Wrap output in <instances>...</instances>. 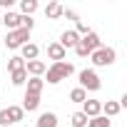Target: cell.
<instances>
[{"mask_svg":"<svg viewBox=\"0 0 127 127\" xmlns=\"http://www.w3.org/2000/svg\"><path fill=\"white\" fill-rule=\"evenodd\" d=\"M90 60H92V65H97V67H107V65H112V62L117 60V52L112 47H97L90 55Z\"/></svg>","mask_w":127,"mask_h":127,"instance_id":"cell-3","label":"cell"},{"mask_svg":"<svg viewBox=\"0 0 127 127\" xmlns=\"http://www.w3.org/2000/svg\"><path fill=\"white\" fill-rule=\"evenodd\" d=\"M97 47H102V42H100V37L95 35V32H90V35H85V37H80V42L75 45V52L80 55V57H90Z\"/></svg>","mask_w":127,"mask_h":127,"instance_id":"cell-2","label":"cell"},{"mask_svg":"<svg viewBox=\"0 0 127 127\" xmlns=\"http://www.w3.org/2000/svg\"><path fill=\"white\" fill-rule=\"evenodd\" d=\"M45 70H47V65H45L42 60H30V62H25V72L32 75V77H40Z\"/></svg>","mask_w":127,"mask_h":127,"instance_id":"cell-8","label":"cell"},{"mask_svg":"<svg viewBox=\"0 0 127 127\" xmlns=\"http://www.w3.org/2000/svg\"><path fill=\"white\" fill-rule=\"evenodd\" d=\"M77 42H80V35H77L75 30H65V32L60 35V45L65 47V50H67V47H72V50H75V45H77Z\"/></svg>","mask_w":127,"mask_h":127,"instance_id":"cell-9","label":"cell"},{"mask_svg":"<svg viewBox=\"0 0 127 127\" xmlns=\"http://www.w3.org/2000/svg\"><path fill=\"white\" fill-rule=\"evenodd\" d=\"M28 40H30V30H25V28H18V30H10V32H8V37H5V45H8L10 50H18V47H23Z\"/></svg>","mask_w":127,"mask_h":127,"instance_id":"cell-4","label":"cell"},{"mask_svg":"<svg viewBox=\"0 0 127 127\" xmlns=\"http://www.w3.org/2000/svg\"><path fill=\"white\" fill-rule=\"evenodd\" d=\"M87 127H110V120H107L105 115H97V117L87 120Z\"/></svg>","mask_w":127,"mask_h":127,"instance_id":"cell-20","label":"cell"},{"mask_svg":"<svg viewBox=\"0 0 127 127\" xmlns=\"http://www.w3.org/2000/svg\"><path fill=\"white\" fill-rule=\"evenodd\" d=\"M23 112H35L37 107H40V97H35V95H25V100H23Z\"/></svg>","mask_w":127,"mask_h":127,"instance_id":"cell-15","label":"cell"},{"mask_svg":"<svg viewBox=\"0 0 127 127\" xmlns=\"http://www.w3.org/2000/svg\"><path fill=\"white\" fill-rule=\"evenodd\" d=\"M70 100H72V102H80V105H82V102L87 100V92H85L82 87H75V90L70 92Z\"/></svg>","mask_w":127,"mask_h":127,"instance_id":"cell-21","label":"cell"},{"mask_svg":"<svg viewBox=\"0 0 127 127\" xmlns=\"http://www.w3.org/2000/svg\"><path fill=\"white\" fill-rule=\"evenodd\" d=\"M0 8H3V3H0Z\"/></svg>","mask_w":127,"mask_h":127,"instance_id":"cell-28","label":"cell"},{"mask_svg":"<svg viewBox=\"0 0 127 127\" xmlns=\"http://www.w3.org/2000/svg\"><path fill=\"white\" fill-rule=\"evenodd\" d=\"M37 10V0H23L20 3V15H32Z\"/></svg>","mask_w":127,"mask_h":127,"instance_id":"cell-19","label":"cell"},{"mask_svg":"<svg viewBox=\"0 0 127 127\" xmlns=\"http://www.w3.org/2000/svg\"><path fill=\"white\" fill-rule=\"evenodd\" d=\"M32 25H35V20H32L30 15H20V28H25V30H32Z\"/></svg>","mask_w":127,"mask_h":127,"instance_id":"cell-24","label":"cell"},{"mask_svg":"<svg viewBox=\"0 0 127 127\" xmlns=\"http://www.w3.org/2000/svg\"><path fill=\"white\" fill-rule=\"evenodd\" d=\"M5 112H8V122H10V127H13L15 122H23V117H25L23 107H18V105H10V107H5Z\"/></svg>","mask_w":127,"mask_h":127,"instance_id":"cell-12","label":"cell"},{"mask_svg":"<svg viewBox=\"0 0 127 127\" xmlns=\"http://www.w3.org/2000/svg\"><path fill=\"white\" fill-rule=\"evenodd\" d=\"M80 87L87 92H97L100 87H102V82H100V77H97V72L95 70H82L80 72Z\"/></svg>","mask_w":127,"mask_h":127,"instance_id":"cell-5","label":"cell"},{"mask_svg":"<svg viewBox=\"0 0 127 127\" xmlns=\"http://www.w3.org/2000/svg\"><path fill=\"white\" fill-rule=\"evenodd\" d=\"M47 72V82L50 85H57V82H62V80H67L72 72H75V67H72V62H52V65L45 70Z\"/></svg>","mask_w":127,"mask_h":127,"instance_id":"cell-1","label":"cell"},{"mask_svg":"<svg viewBox=\"0 0 127 127\" xmlns=\"http://www.w3.org/2000/svg\"><path fill=\"white\" fill-rule=\"evenodd\" d=\"M70 120H72V127H87V117H85L82 112H75Z\"/></svg>","mask_w":127,"mask_h":127,"instance_id":"cell-23","label":"cell"},{"mask_svg":"<svg viewBox=\"0 0 127 127\" xmlns=\"http://www.w3.org/2000/svg\"><path fill=\"white\" fill-rule=\"evenodd\" d=\"M0 25H5L8 30H18L20 28V13H5L3 18H0Z\"/></svg>","mask_w":127,"mask_h":127,"instance_id":"cell-10","label":"cell"},{"mask_svg":"<svg viewBox=\"0 0 127 127\" xmlns=\"http://www.w3.org/2000/svg\"><path fill=\"white\" fill-rule=\"evenodd\" d=\"M20 50H23V55H20V57H23L25 62H30V60H37V55H40V47H37L35 42H25Z\"/></svg>","mask_w":127,"mask_h":127,"instance_id":"cell-11","label":"cell"},{"mask_svg":"<svg viewBox=\"0 0 127 127\" xmlns=\"http://www.w3.org/2000/svg\"><path fill=\"white\" fill-rule=\"evenodd\" d=\"M75 32H77V35H80V37H85V35H90V32H92V30H90V28H87V25H85V23H80V20H77V30H75Z\"/></svg>","mask_w":127,"mask_h":127,"instance_id":"cell-25","label":"cell"},{"mask_svg":"<svg viewBox=\"0 0 127 127\" xmlns=\"http://www.w3.org/2000/svg\"><path fill=\"white\" fill-rule=\"evenodd\" d=\"M120 102H115V100H107L105 105H102V112H105V117H115V115H120Z\"/></svg>","mask_w":127,"mask_h":127,"instance_id":"cell-16","label":"cell"},{"mask_svg":"<svg viewBox=\"0 0 127 127\" xmlns=\"http://www.w3.org/2000/svg\"><path fill=\"white\" fill-rule=\"evenodd\" d=\"M25 82H28V92H25V95H35V97H40L45 80H40V77H30V80H25Z\"/></svg>","mask_w":127,"mask_h":127,"instance_id":"cell-13","label":"cell"},{"mask_svg":"<svg viewBox=\"0 0 127 127\" xmlns=\"http://www.w3.org/2000/svg\"><path fill=\"white\" fill-rule=\"evenodd\" d=\"M0 127H10V122H8V112H5V110H0Z\"/></svg>","mask_w":127,"mask_h":127,"instance_id":"cell-27","label":"cell"},{"mask_svg":"<svg viewBox=\"0 0 127 127\" xmlns=\"http://www.w3.org/2000/svg\"><path fill=\"white\" fill-rule=\"evenodd\" d=\"M65 55H67V50L62 47L60 42H50V45H47V57H50L52 62H62Z\"/></svg>","mask_w":127,"mask_h":127,"instance_id":"cell-7","label":"cell"},{"mask_svg":"<svg viewBox=\"0 0 127 127\" xmlns=\"http://www.w3.org/2000/svg\"><path fill=\"white\" fill-rule=\"evenodd\" d=\"M62 10H65V8H62L60 3H47V8H45V15H47L50 20H55V18H60V15H62Z\"/></svg>","mask_w":127,"mask_h":127,"instance_id":"cell-17","label":"cell"},{"mask_svg":"<svg viewBox=\"0 0 127 127\" xmlns=\"http://www.w3.org/2000/svg\"><path fill=\"white\" fill-rule=\"evenodd\" d=\"M8 70H10V72H18V70H25V60H23L20 55L10 57V60H8Z\"/></svg>","mask_w":127,"mask_h":127,"instance_id":"cell-18","label":"cell"},{"mask_svg":"<svg viewBox=\"0 0 127 127\" xmlns=\"http://www.w3.org/2000/svg\"><path fill=\"white\" fill-rule=\"evenodd\" d=\"M62 15H65L67 20H75V23L80 20V18H77V13H75V10H67V8H65V10H62Z\"/></svg>","mask_w":127,"mask_h":127,"instance_id":"cell-26","label":"cell"},{"mask_svg":"<svg viewBox=\"0 0 127 127\" xmlns=\"http://www.w3.org/2000/svg\"><path fill=\"white\" fill-rule=\"evenodd\" d=\"M80 112H82L87 120H92V117H97V115L102 112V102H97V100H85Z\"/></svg>","mask_w":127,"mask_h":127,"instance_id":"cell-6","label":"cell"},{"mask_svg":"<svg viewBox=\"0 0 127 127\" xmlns=\"http://www.w3.org/2000/svg\"><path fill=\"white\" fill-rule=\"evenodd\" d=\"M37 127H57V115L55 112H42L37 117Z\"/></svg>","mask_w":127,"mask_h":127,"instance_id":"cell-14","label":"cell"},{"mask_svg":"<svg viewBox=\"0 0 127 127\" xmlns=\"http://www.w3.org/2000/svg\"><path fill=\"white\" fill-rule=\"evenodd\" d=\"M10 77H13V80H10L13 85H25V77H28V72H25V70H18V72H10Z\"/></svg>","mask_w":127,"mask_h":127,"instance_id":"cell-22","label":"cell"}]
</instances>
